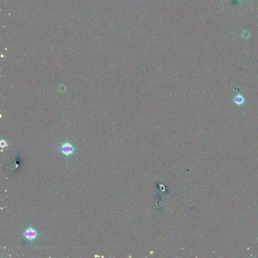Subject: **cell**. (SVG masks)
I'll return each mask as SVG.
<instances>
[{
	"label": "cell",
	"mask_w": 258,
	"mask_h": 258,
	"mask_svg": "<svg viewBox=\"0 0 258 258\" xmlns=\"http://www.w3.org/2000/svg\"><path fill=\"white\" fill-rule=\"evenodd\" d=\"M0 146H1V148H5L6 147L8 146V144H7L6 141L5 140L2 139V140L1 141V142H0Z\"/></svg>",
	"instance_id": "277c9868"
},
{
	"label": "cell",
	"mask_w": 258,
	"mask_h": 258,
	"mask_svg": "<svg viewBox=\"0 0 258 258\" xmlns=\"http://www.w3.org/2000/svg\"><path fill=\"white\" fill-rule=\"evenodd\" d=\"M233 100L235 105H237L238 106H241V105H243L246 99L243 97V96L240 93H238L237 95H235L234 97Z\"/></svg>",
	"instance_id": "3957f363"
},
{
	"label": "cell",
	"mask_w": 258,
	"mask_h": 258,
	"mask_svg": "<svg viewBox=\"0 0 258 258\" xmlns=\"http://www.w3.org/2000/svg\"><path fill=\"white\" fill-rule=\"evenodd\" d=\"M58 150L60 151L63 155L67 157V158H68L69 157L73 155L75 151L77 149L67 140V141L63 143L61 147Z\"/></svg>",
	"instance_id": "6da1fadb"
},
{
	"label": "cell",
	"mask_w": 258,
	"mask_h": 258,
	"mask_svg": "<svg viewBox=\"0 0 258 258\" xmlns=\"http://www.w3.org/2000/svg\"><path fill=\"white\" fill-rule=\"evenodd\" d=\"M40 234L37 232L35 229L30 225L23 234V235L26 239L28 240L31 243H32L37 240Z\"/></svg>",
	"instance_id": "7a4b0ae2"
}]
</instances>
